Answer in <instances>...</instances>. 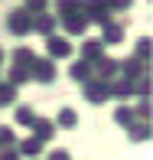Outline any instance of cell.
<instances>
[{
  "label": "cell",
  "instance_id": "obj_7",
  "mask_svg": "<svg viewBox=\"0 0 153 160\" xmlns=\"http://www.w3.org/2000/svg\"><path fill=\"white\" fill-rule=\"evenodd\" d=\"M91 65L98 69V78H104V82L117 78V59H111V56H101V59H94Z\"/></svg>",
  "mask_w": 153,
  "mask_h": 160
},
{
  "label": "cell",
  "instance_id": "obj_18",
  "mask_svg": "<svg viewBox=\"0 0 153 160\" xmlns=\"http://www.w3.org/2000/svg\"><path fill=\"white\" fill-rule=\"evenodd\" d=\"M17 101V85L7 82V78H0V108L3 105H13Z\"/></svg>",
  "mask_w": 153,
  "mask_h": 160
},
{
  "label": "cell",
  "instance_id": "obj_11",
  "mask_svg": "<svg viewBox=\"0 0 153 160\" xmlns=\"http://www.w3.org/2000/svg\"><path fill=\"white\" fill-rule=\"evenodd\" d=\"M104 42H101V36L98 39H85L82 42V59H88V62H94V59H101V56H104Z\"/></svg>",
  "mask_w": 153,
  "mask_h": 160
},
{
  "label": "cell",
  "instance_id": "obj_2",
  "mask_svg": "<svg viewBox=\"0 0 153 160\" xmlns=\"http://www.w3.org/2000/svg\"><path fill=\"white\" fill-rule=\"evenodd\" d=\"M82 85H85V101H91V105H104V101L111 98L108 82H104V78H98V75H91L88 82H82Z\"/></svg>",
  "mask_w": 153,
  "mask_h": 160
},
{
  "label": "cell",
  "instance_id": "obj_29",
  "mask_svg": "<svg viewBox=\"0 0 153 160\" xmlns=\"http://www.w3.org/2000/svg\"><path fill=\"white\" fill-rule=\"evenodd\" d=\"M0 62H3V49H0Z\"/></svg>",
  "mask_w": 153,
  "mask_h": 160
},
{
  "label": "cell",
  "instance_id": "obj_23",
  "mask_svg": "<svg viewBox=\"0 0 153 160\" xmlns=\"http://www.w3.org/2000/svg\"><path fill=\"white\" fill-rule=\"evenodd\" d=\"M10 144H17V134H13V128H0V147H10Z\"/></svg>",
  "mask_w": 153,
  "mask_h": 160
},
{
  "label": "cell",
  "instance_id": "obj_21",
  "mask_svg": "<svg viewBox=\"0 0 153 160\" xmlns=\"http://www.w3.org/2000/svg\"><path fill=\"white\" fill-rule=\"evenodd\" d=\"M134 118H137L134 108H117V111H114V124H121V128H127Z\"/></svg>",
  "mask_w": 153,
  "mask_h": 160
},
{
  "label": "cell",
  "instance_id": "obj_25",
  "mask_svg": "<svg viewBox=\"0 0 153 160\" xmlns=\"http://www.w3.org/2000/svg\"><path fill=\"white\" fill-rule=\"evenodd\" d=\"M26 10H30V13H42V10H46V7H49V0H26Z\"/></svg>",
  "mask_w": 153,
  "mask_h": 160
},
{
  "label": "cell",
  "instance_id": "obj_12",
  "mask_svg": "<svg viewBox=\"0 0 153 160\" xmlns=\"http://www.w3.org/2000/svg\"><path fill=\"white\" fill-rule=\"evenodd\" d=\"M33 134L36 137H39V141L42 144H46V141H52V134H55V124H52V121H46V118H33Z\"/></svg>",
  "mask_w": 153,
  "mask_h": 160
},
{
  "label": "cell",
  "instance_id": "obj_8",
  "mask_svg": "<svg viewBox=\"0 0 153 160\" xmlns=\"http://www.w3.org/2000/svg\"><path fill=\"white\" fill-rule=\"evenodd\" d=\"M127 137H130V141H150V121L147 118H134V121H130V124H127Z\"/></svg>",
  "mask_w": 153,
  "mask_h": 160
},
{
  "label": "cell",
  "instance_id": "obj_27",
  "mask_svg": "<svg viewBox=\"0 0 153 160\" xmlns=\"http://www.w3.org/2000/svg\"><path fill=\"white\" fill-rule=\"evenodd\" d=\"M134 0H108V10H127Z\"/></svg>",
  "mask_w": 153,
  "mask_h": 160
},
{
  "label": "cell",
  "instance_id": "obj_14",
  "mask_svg": "<svg viewBox=\"0 0 153 160\" xmlns=\"http://www.w3.org/2000/svg\"><path fill=\"white\" fill-rule=\"evenodd\" d=\"M108 88H111V98H127L130 92H134V78H121V82H108Z\"/></svg>",
  "mask_w": 153,
  "mask_h": 160
},
{
  "label": "cell",
  "instance_id": "obj_1",
  "mask_svg": "<svg viewBox=\"0 0 153 160\" xmlns=\"http://www.w3.org/2000/svg\"><path fill=\"white\" fill-rule=\"evenodd\" d=\"M7 30H10L13 36H26V33H33V13L26 10V7L10 10V13H7Z\"/></svg>",
  "mask_w": 153,
  "mask_h": 160
},
{
  "label": "cell",
  "instance_id": "obj_20",
  "mask_svg": "<svg viewBox=\"0 0 153 160\" xmlns=\"http://www.w3.org/2000/svg\"><path fill=\"white\" fill-rule=\"evenodd\" d=\"M33 118H36V111H33L30 105H20V108H17V124L30 128V124H33Z\"/></svg>",
  "mask_w": 153,
  "mask_h": 160
},
{
  "label": "cell",
  "instance_id": "obj_9",
  "mask_svg": "<svg viewBox=\"0 0 153 160\" xmlns=\"http://www.w3.org/2000/svg\"><path fill=\"white\" fill-rule=\"evenodd\" d=\"M33 33H39V36L55 33V17H49L46 10H42V13H33Z\"/></svg>",
  "mask_w": 153,
  "mask_h": 160
},
{
  "label": "cell",
  "instance_id": "obj_26",
  "mask_svg": "<svg viewBox=\"0 0 153 160\" xmlns=\"http://www.w3.org/2000/svg\"><path fill=\"white\" fill-rule=\"evenodd\" d=\"M0 160H20L17 144H10V147H0Z\"/></svg>",
  "mask_w": 153,
  "mask_h": 160
},
{
  "label": "cell",
  "instance_id": "obj_13",
  "mask_svg": "<svg viewBox=\"0 0 153 160\" xmlns=\"http://www.w3.org/2000/svg\"><path fill=\"white\" fill-rule=\"evenodd\" d=\"M101 26H104V33H101V42H104V46H111V42L117 46L124 39V26L121 23H111V20H108V23H101Z\"/></svg>",
  "mask_w": 153,
  "mask_h": 160
},
{
  "label": "cell",
  "instance_id": "obj_15",
  "mask_svg": "<svg viewBox=\"0 0 153 160\" xmlns=\"http://www.w3.org/2000/svg\"><path fill=\"white\" fill-rule=\"evenodd\" d=\"M17 150H20V157H39V154H42V141L33 134V137H26V141L20 144Z\"/></svg>",
  "mask_w": 153,
  "mask_h": 160
},
{
  "label": "cell",
  "instance_id": "obj_10",
  "mask_svg": "<svg viewBox=\"0 0 153 160\" xmlns=\"http://www.w3.org/2000/svg\"><path fill=\"white\" fill-rule=\"evenodd\" d=\"M69 75L75 78V82H88V78L94 75V65H91L88 59H78V62H72V65H69Z\"/></svg>",
  "mask_w": 153,
  "mask_h": 160
},
{
  "label": "cell",
  "instance_id": "obj_5",
  "mask_svg": "<svg viewBox=\"0 0 153 160\" xmlns=\"http://www.w3.org/2000/svg\"><path fill=\"white\" fill-rule=\"evenodd\" d=\"M88 23H91V20L85 17L82 10H72V13H62V30L69 33V36H82L85 30H88Z\"/></svg>",
  "mask_w": 153,
  "mask_h": 160
},
{
  "label": "cell",
  "instance_id": "obj_19",
  "mask_svg": "<svg viewBox=\"0 0 153 160\" xmlns=\"http://www.w3.org/2000/svg\"><path fill=\"white\" fill-rule=\"evenodd\" d=\"M33 59H36V56H33V49H26V46L13 49V65H30Z\"/></svg>",
  "mask_w": 153,
  "mask_h": 160
},
{
  "label": "cell",
  "instance_id": "obj_4",
  "mask_svg": "<svg viewBox=\"0 0 153 160\" xmlns=\"http://www.w3.org/2000/svg\"><path fill=\"white\" fill-rule=\"evenodd\" d=\"M46 52H49V59H69V56H72V42H69V36H55V33H49V36H46Z\"/></svg>",
  "mask_w": 153,
  "mask_h": 160
},
{
  "label": "cell",
  "instance_id": "obj_24",
  "mask_svg": "<svg viewBox=\"0 0 153 160\" xmlns=\"http://www.w3.org/2000/svg\"><path fill=\"white\" fill-rule=\"evenodd\" d=\"M55 10H59V17L72 13V10H78V0H55Z\"/></svg>",
  "mask_w": 153,
  "mask_h": 160
},
{
  "label": "cell",
  "instance_id": "obj_28",
  "mask_svg": "<svg viewBox=\"0 0 153 160\" xmlns=\"http://www.w3.org/2000/svg\"><path fill=\"white\" fill-rule=\"evenodd\" d=\"M49 160H72V157H69V150H52V157H49Z\"/></svg>",
  "mask_w": 153,
  "mask_h": 160
},
{
  "label": "cell",
  "instance_id": "obj_17",
  "mask_svg": "<svg viewBox=\"0 0 153 160\" xmlns=\"http://www.w3.org/2000/svg\"><path fill=\"white\" fill-rule=\"evenodd\" d=\"M7 82H13L20 88L23 82H30V65H10V75H7Z\"/></svg>",
  "mask_w": 153,
  "mask_h": 160
},
{
  "label": "cell",
  "instance_id": "obj_3",
  "mask_svg": "<svg viewBox=\"0 0 153 160\" xmlns=\"http://www.w3.org/2000/svg\"><path fill=\"white\" fill-rule=\"evenodd\" d=\"M30 78H36V82H42V85H49V82H55V59H33L30 62Z\"/></svg>",
  "mask_w": 153,
  "mask_h": 160
},
{
  "label": "cell",
  "instance_id": "obj_16",
  "mask_svg": "<svg viewBox=\"0 0 153 160\" xmlns=\"http://www.w3.org/2000/svg\"><path fill=\"white\" fill-rule=\"evenodd\" d=\"M55 124L65 128V131H72V128L78 124V111H75V108H62V111H59V118H55Z\"/></svg>",
  "mask_w": 153,
  "mask_h": 160
},
{
  "label": "cell",
  "instance_id": "obj_22",
  "mask_svg": "<svg viewBox=\"0 0 153 160\" xmlns=\"http://www.w3.org/2000/svg\"><path fill=\"white\" fill-rule=\"evenodd\" d=\"M134 56H137V59H143V62H150V36L137 39V46H134Z\"/></svg>",
  "mask_w": 153,
  "mask_h": 160
},
{
  "label": "cell",
  "instance_id": "obj_6",
  "mask_svg": "<svg viewBox=\"0 0 153 160\" xmlns=\"http://www.w3.org/2000/svg\"><path fill=\"white\" fill-rule=\"evenodd\" d=\"M117 72H124L127 78H140V75H147V72H150V62H143V59H137V56H130V59L117 62Z\"/></svg>",
  "mask_w": 153,
  "mask_h": 160
}]
</instances>
